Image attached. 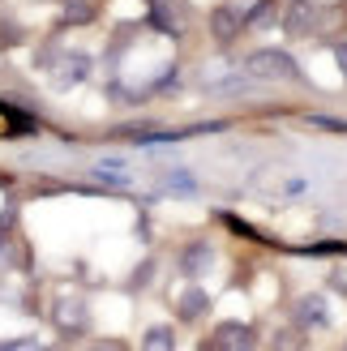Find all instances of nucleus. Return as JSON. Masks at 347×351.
Wrapping results in <instances>:
<instances>
[{
  "label": "nucleus",
  "instance_id": "obj_1",
  "mask_svg": "<svg viewBox=\"0 0 347 351\" xmlns=\"http://www.w3.org/2000/svg\"><path fill=\"white\" fill-rule=\"evenodd\" d=\"M245 73L257 82H287V77H300V69L283 47H257L245 56Z\"/></svg>",
  "mask_w": 347,
  "mask_h": 351
},
{
  "label": "nucleus",
  "instance_id": "obj_2",
  "mask_svg": "<svg viewBox=\"0 0 347 351\" xmlns=\"http://www.w3.org/2000/svg\"><path fill=\"white\" fill-rule=\"evenodd\" d=\"M279 26L291 34V39H304L322 26V9L313 0H283V13H279Z\"/></svg>",
  "mask_w": 347,
  "mask_h": 351
},
{
  "label": "nucleus",
  "instance_id": "obj_3",
  "mask_svg": "<svg viewBox=\"0 0 347 351\" xmlns=\"http://www.w3.org/2000/svg\"><path fill=\"white\" fill-rule=\"evenodd\" d=\"M51 322H56L64 335H82L86 322H91V313H86V300H82V295H60V300L51 304Z\"/></svg>",
  "mask_w": 347,
  "mask_h": 351
},
{
  "label": "nucleus",
  "instance_id": "obj_4",
  "mask_svg": "<svg viewBox=\"0 0 347 351\" xmlns=\"http://www.w3.org/2000/svg\"><path fill=\"white\" fill-rule=\"evenodd\" d=\"M240 30H245V13H240L236 5H219V9L211 13V34H215V43H232Z\"/></svg>",
  "mask_w": 347,
  "mask_h": 351
},
{
  "label": "nucleus",
  "instance_id": "obj_5",
  "mask_svg": "<svg viewBox=\"0 0 347 351\" xmlns=\"http://www.w3.org/2000/svg\"><path fill=\"white\" fill-rule=\"evenodd\" d=\"M211 266H215V249L206 240H198V244H184L180 249V270L189 274V278H202V274H211Z\"/></svg>",
  "mask_w": 347,
  "mask_h": 351
},
{
  "label": "nucleus",
  "instance_id": "obj_6",
  "mask_svg": "<svg viewBox=\"0 0 347 351\" xmlns=\"http://www.w3.org/2000/svg\"><path fill=\"white\" fill-rule=\"evenodd\" d=\"M215 339L228 347V351H253V347H257L253 326H245V322H223V326L215 330Z\"/></svg>",
  "mask_w": 347,
  "mask_h": 351
},
{
  "label": "nucleus",
  "instance_id": "obj_7",
  "mask_svg": "<svg viewBox=\"0 0 347 351\" xmlns=\"http://www.w3.org/2000/svg\"><path fill=\"white\" fill-rule=\"evenodd\" d=\"M206 308H211V295H206L202 287H184V291H176V317L198 322V317H206Z\"/></svg>",
  "mask_w": 347,
  "mask_h": 351
},
{
  "label": "nucleus",
  "instance_id": "obj_8",
  "mask_svg": "<svg viewBox=\"0 0 347 351\" xmlns=\"http://www.w3.org/2000/svg\"><path fill=\"white\" fill-rule=\"evenodd\" d=\"M296 322H300V326H326V322H331V313H326V300H322V295H304V300L296 304Z\"/></svg>",
  "mask_w": 347,
  "mask_h": 351
},
{
  "label": "nucleus",
  "instance_id": "obj_9",
  "mask_svg": "<svg viewBox=\"0 0 347 351\" xmlns=\"http://www.w3.org/2000/svg\"><path fill=\"white\" fill-rule=\"evenodd\" d=\"M142 351H176V335L171 326H150L142 335Z\"/></svg>",
  "mask_w": 347,
  "mask_h": 351
},
{
  "label": "nucleus",
  "instance_id": "obj_10",
  "mask_svg": "<svg viewBox=\"0 0 347 351\" xmlns=\"http://www.w3.org/2000/svg\"><path fill=\"white\" fill-rule=\"evenodd\" d=\"M279 13H283V0H262V5L249 13V26H257V30L279 26Z\"/></svg>",
  "mask_w": 347,
  "mask_h": 351
},
{
  "label": "nucleus",
  "instance_id": "obj_11",
  "mask_svg": "<svg viewBox=\"0 0 347 351\" xmlns=\"http://www.w3.org/2000/svg\"><path fill=\"white\" fill-rule=\"evenodd\" d=\"M95 176H99V180H108V184H120V189L129 184V167L120 163V159H103V163L95 167Z\"/></svg>",
  "mask_w": 347,
  "mask_h": 351
},
{
  "label": "nucleus",
  "instance_id": "obj_12",
  "mask_svg": "<svg viewBox=\"0 0 347 351\" xmlns=\"http://www.w3.org/2000/svg\"><path fill=\"white\" fill-rule=\"evenodd\" d=\"M304 125L309 129H322V133H347V120H339V116H309Z\"/></svg>",
  "mask_w": 347,
  "mask_h": 351
},
{
  "label": "nucleus",
  "instance_id": "obj_13",
  "mask_svg": "<svg viewBox=\"0 0 347 351\" xmlns=\"http://www.w3.org/2000/svg\"><path fill=\"white\" fill-rule=\"evenodd\" d=\"M167 189L171 193H198V184H193V176H189V171H171L167 176Z\"/></svg>",
  "mask_w": 347,
  "mask_h": 351
},
{
  "label": "nucleus",
  "instance_id": "obj_14",
  "mask_svg": "<svg viewBox=\"0 0 347 351\" xmlns=\"http://www.w3.org/2000/svg\"><path fill=\"white\" fill-rule=\"evenodd\" d=\"M86 351H125V347L112 343V339H95V343H86Z\"/></svg>",
  "mask_w": 347,
  "mask_h": 351
},
{
  "label": "nucleus",
  "instance_id": "obj_15",
  "mask_svg": "<svg viewBox=\"0 0 347 351\" xmlns=\"http://www.w3.org/2000/svg\"><path fill=\"white\" fill-rule=\"evenodd\" d=\"M335 60H339V69H343V77H347V43H335Z\"/></svg>",
  "mask_w": 347,
  "mask_h": 351
},
{
  "label": "nucleus",
  "instance_id": "obj_16",
  "mask_svg": "<svg viewBox=\"0 0 347 351\" xmlns=\"http://www.w3.org/2000/svg\"><path fill=\"white\" fill-rule=\"evenodd\" d=\"M202 351H228V347H223L219 339H206V343H202Z\"/></svg>",
  "mask_w": 347,
  "mask_h": 351
}]
</instances>
